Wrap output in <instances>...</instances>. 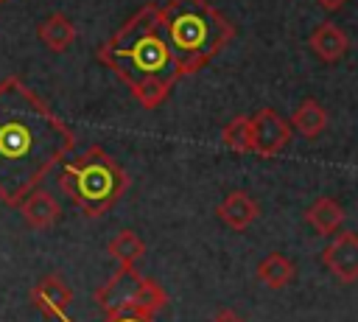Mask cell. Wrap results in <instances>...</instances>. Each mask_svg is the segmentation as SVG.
<instances>
[{
	"label": "cell",
	"mask_w": 358,
	"mask_h": 322,
	"mask_svg": "<svg viewBox=\"0 0 358 322\" xmlns=\"http://www.w3.org/2000/svg\"><path fill=\"white\" fill-rule=\"evenodd\" d=\"M73 148V129L20 76H6L0 81V202L17 207Z\"/></svg>",
	"instance_id": "1"
},
{
	"label": "cell",
	"mask_w": 358,
	"mask_h": 322,
	"mask_svg": "<svg viewBox=\"0 0 358 322\" xmlns=\"http://www.w3.org/2000/svg\"><path fill=\"white\" fill-rule=\"evenodd\" d=\"M98 59L129 87L145 109H157L182 78L176 59L159 31V6L145 3L137 8L101 48Z\"/></svg>",
	"instance_id": "2"
},
{
	"label": "cell",
	"mask_w": 358,
	"mask_h": 322,
	"mask_svg": "<svg viewBox=\"0 0 358 322\" xmlns=\"http://www.w3.org/2000/svg\"><path fill=\"white\" fill-rule=\"evenodd\" d=\"M159 31L182 76L207 67L235 36L232 22L207 0H168L159 6Z\"/></svg>",
	"instance_id": "3"
},
{
	"label": "cell",
	"mask_w": 358,
	"mask_h": 322,
	"mask_svg": "<svg viewBox=\"0 0 358 322\" xmlns=\"http://www.w3.org/2000/svg\"><path fill=\"white\" fill-rule=\"evenodd\" d=\"M59 185L84 216L98 218L109 213L115 202L126 193L129 174L101 146H90L87 151L64 160L59 171Z\"/></svg>",
	"instance_id": "4"
},
{
	"label": "cell",
	"mask_w": 358,
	"mask_h": 322,
	"mask_svg": "<svg viewBox=\"0 0 358 322\" xmlns=\"http://www.w3.org/2000/svg\"><path fill=\"white\" fill-rule=\"evenodd\" d=\"M95 305L106 316L126 311L154 316L168 305V294L157 280L140 274L134 266H117V272L95 291Z\"/></svg>",
	"instance_id": "5"
},
{
	"label": "cell",
	"mask_w": 358,
	"mask_h": 322,
	"mask_svg": "<svg viewBox=\"0 0 358 322\" xmlns=\"http://www.w3.org/2000/svg\"><path fill=\"white\" fill-rule=\"evenodd\" d=\"M291 134H294L291 123L271 106H263L252 115V154L268 160L288 146Z\"/></svg>",
	"instance_id": "6"
},
{
	"label": "cell",
	"mask_w": 358,
	"mask_h": 322,
	"mask_svg": "<svg viewBox=\"0 0 358 322\" xmlns=\"http://www.w3.org/2000/svg\"><path fill=\"white\" fill-rule=\"evenodd\" d=\"M322 263L341 283H355L358 280V232L338 230L333 235V241L322 249Z\"/></svg>",
	"instance_id": "7"
},
{
	"label": "cell",
	"mask_w": 358,
	"mask_h": 322,
	"mask_svg": "<svg viewBox=\"0 0 358 322\" xmlns=\"http://www.w3.org/2000/svg\"><path fill=\"white\" fill-rule=\"evenodd\" d=\"M31 302L45 319H59V316H64L67 305L73 302V291L59 274H45L34 283Z\"/></svg>",
	"instance_id": "8"
},
{
	"label": "cell",
	"mask_w": 358,
	"mask_h": 322,
	"mask_svg": "<svg viewBox=\"0 0 358 322\" xmlns=\"http://www.w3.org/2000/svg\"><path fill=\"white\" fill-rule=\"evenodd\" d=\"M215 216H218V221H224L229 230L243 232V230H249V227L257 221L260 204H257V199H255L249 190H232V193H227V196L218 202Z\"/></svg>",
	"instance_id": "9"
},
{
	"label": "cell",
	"mask_w": 358,
	"mask_h": 322,
	"mask_svg": "<svg viewBox=\"0 0 358 322\" xmlns=\"http://www.w3.org/2000/svg\"><path fill=\"white\" fill-rule=\"evenodd\" d=\"M22 221L31 227V230H48L59 221L62 216V207L59 202L53 199V193H48L45 188H34L22 196V202L17 204Z\"/></svg>",
	"instance_id": "10"
},
{
	"label": "cell",
	"mask_w": 358,
	"mask_h": 322,
	"mask_svg": "<svg viewBox=\"0 0 358 322\" xmlns=\"http://www.w3.org/2000/svg\"><path fill=\"white\" fill-rule=\"evenodd\" d=\"M308 45H310V50H313L324 64H336V62L344 59L347 50H350V39H347V34H344L336 22H327V20L319 22V25L310 31Z\"/></svg>",
	"instance_id": "11"
},
{
	"label": "cell",
	"mask_w": 358,
	"mask_h": 322,
	"mask_svg": "<svg viewBox=\"0 0 358 322\" xmlns=\"http://www.w3.org/2000/svg\"><path fill=\"white\" fill-rule=\"evenodd\" d=\"M305 221L319 235H336L344 224V207L333 196H319L313 204L305 207Z\"/></svg>",
	"instance_id": "12"
},
{
	"label": "cell",
	"mask_w": 358,
	"mask_h": 322,
	"mask_svg": "<svg viewBox=\"0 0 358 322\" xmlns=\"http://www.w3.org/2000/svg\"><path fill=\"white\" fill-rule=\"evenodd\" d=\"M36 36H39V42H42L48 50L64 53V50L76 42L78 31H76V25H73L64 14H50V17H45V20L36 25Z\"/></svg>",
	"instance_id": "13"
},
{
	"label": "cell",
	"mask_w": 358,
	"mask_h": 322,
	"mask_svg": "<svg viewBox=\"0 0 358 322\" xmlns=\"http://www.w3.org/2000/svg\"><path fill=\"white\" fill-rule=\"evenodd\" d=\"M291 129L296 132V134H302V137H308V140H316L322 132H324V126H327V112H324V106L316 101V98H305L296 109H294V115H291Z\"/></svg>",
	"instance_id": "14"
},
{
	"label": "cell",
	"mask_w": 358,
	"mask_h": 322,
	"mask_svg": "<svg viewBox=\"0 0 358 322\" xmlns=\"http://www.w3.org/2000/svg\"><path fill=\"white\" fill-rule=\"evenodd\" d=\"M294 274H296L294 260L280 252H271L257 263V280L268 288H285L294 280Z\"/></svg>",
	"instance_id": "15"
},
{
	"label": "cell",
	"mask_w": 358,
	"mask_h": 322,
	"mask_svg": "<svg viewBox=\"0 0 358 322\" xmlns=\"http://www.w3.org/2000/svg\"><path fill=\"white\" fill-rule=\"evenodd\" d=\"M106 252L120 263V266H137L145 255V244L134 230H120L109 244Z\"/></svg>",
	"instance_id": "16"
},
{
	"label": "cell",
	"mask_w": 358,
	"mask_h": 322,
	"mask_svg": "<svg viewBox=\"0 0 358 322\" xmlns=\"http://www.w3.org/2000/svg\"><path fill=\"white\" fill-rule=\"evenodd\" d=\"M221 143L235 154H252V118L238 115L221 129Z\"/></svg>",
	"instance_id": "17"
},
{
	"label": "cell",
	"mask_w": 358,
	"mask_h": 322,
	"mask_svg": "<svg viewBox=\"0 0 358 322\" xmlns=\"http://www.w3.org/2000/svg\"><path fill=\"white\" fill-rule=\"evenodd\" d=\"M106 322H154V316H145V314H112L106 316Z\"/></svg>",
	"instance_id": "18"
},
{
	"label": "cell",
	"mask_w": 358,
	"mask_h": 322,
	"mask_svg": "<svg viewBox=\"0 0 358 322\" xmlns=\"http://www.w3.org/2000/svg\"><path fill=\"white\" fill-rule=\"evenodd\" d=\"M210 322H243V316L241 314H235L232 308H221V311H215L213 314V319Z\"/></svg>",
	"instance_id": "19"
},
{
	"label": "cell",
	"mask_w": 358,
	"mask_h": 322,
	"mask_svg": "<svg viewBox=\"0 0 358 322\" xmlns=\"http://www.w3.org/2000/svg\"><path fill=\"white\" fill-rule=\"evenodd\" d=\"M316 3H319L324 11H336V8H341L347 0H316Z\"/></svg>",
	"instance_id": "20"
},
{
	"label": "cell",
	"mask_w": 358,
	"mask_h": 322,
	"mask_svg": "<svg viewBox=\"0 0 358 322\" xmlns=\"http://www.w3.org/2000/svg\"><path fill=\"white\" fill-rule=\"evenodd\" d=\"M56 322H70V319H64V316H59V319H56Z\"/></svg>",
	"instance_id": "21"
},
{
	"label": "cell",
	"mask_w": 358,
	"mask_h": 322,
	"mask_svg": "<svg viewBox=\"0 0 358 322\" xmlns=\"http://www.w3.org/2000/svg\"><path fill=\"white\" fill-rule=\"evenodd\" d=\"M0 3H3V0H0Z\"/></svg>",
	"instance_id": "22"
}]
</instances>
